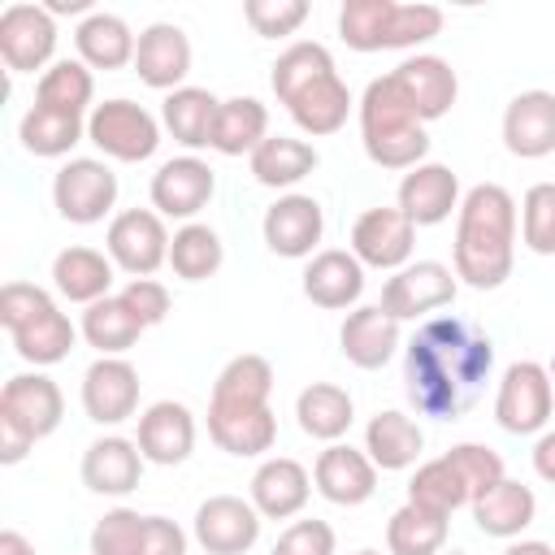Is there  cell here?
Masks as SVG:
<instances>
[{"label": "cell", "instance_id": "obj_1", "mask_svg": "<svg viewBox=\"0 0 555 555\" xmlns=\"http://www.w3.org/2000/svg\"><path fill=\"white\" fill-rule=\"evenodd\" d=\"M494 364L490 338L464 317L425 321L403 351V382L416 412L451 421L481 395Z\"/></svg>", "mask_w": 555, "mask_h": 555}, {"label": "cell", "instance_id": "obj_2", "mask_svg": "<svg viewBox=\"0 0 555 555\" xmlns=\"http://www.w3.org/2000/svg\"><path fill=\"white\" fill-rule=\"evenodd\" d=\"M516 260V199L499 182H477L455 212V278L494 291Z\"/></svg>", "mask_w": 555, "mask_h": 555}, {"label": "cell", "instance_id": "obj_3", "mask_svg": "<svg viewBox=\"0 0 555 555\" xmlns=\"http://www.w3.org/2000/svg\"><path fill=\"white\" fill-rule=\"evenodd\" d=\"M273 95L278 104H286V113L295 117V126L312 139L321 134H334L347 126V113H351V91L347 82L338 78L334 69V56L325 43H312V39H299L291 43L278 61H273Z\"/></svg>", "mask_w": 555, "mask_h": 555}, {"label": "cell", "instance_id": "obj_4", "mask_svg": "<svg viewBox=\"0 0 555 555\" xmlns=\"http://www.w3.org/2000/svg\"><path fill=\"white\" fill-rule=\"evenodd\" d=\"M360 143L373 165L382 169H416L425 165L429 134L408 95L399 91L395 74H382L360 95Z\"/></svg>", "mask_w": 555, "mask_h": 555}, {"label": "cell", "instance_id": "obj_5", "mask_svg": "<svg viewBox=\"0 0 555 555\" xmlns=\"http://www.w3.org/2000/svg\"><path fill=\"white\" fill-rule=\"evenodd\" d=\"M0 325L9 330L17 356L35 369L65 360L74 351V338H78L69 317L56 308V299L30 282H4L0 286Z\"/></svg>", "mask_w": 555, "mask_h": 555}, {"label": "cell", "instance_id": "obj_6", "mask_svg": "<svg viewBox=\"0 0 555 555\" xmlns=\"http://www.w3.org/2000/svg\"><path fill=\"white\" fill-rule=\"evenodd\" d=\"M338 35L356 52L416 48V43L442 35V9L399 4V0H347L338 9Z\"/></svg>", "mask_w": 555, "mask_h": 555}, {"label": "cell", "instance_id": "obj_7", "mask_svg": "<svg viewBox=\"0 0 555 555\" xmlns=\"http://www.w3.org/2000/svg\"><path fill=\"white\" fill-rule=\"evenodd\" d=\"M65 416L61 386L48 373H17L0 390V464L26 460V451L48 438Z\"/></svg>", "mask_w": 555, "mask_h": 555}, {"label": "cell", "instance_id": "obj_8", "mask_svg": "<svg viewBox=\"0 0 555 555\" xmlns=\"http://www.w3.org/2000/svg\"><path fill=\"white\" fill-rule=\"evenodd\" d=\"M87 139L104 156L139 165L160 147V121L134 100H104L87 113Z\"/></svg>", "mask_w": 555, "mask_h": 555}, {"label": "cell", "instance_id": "obj_9", "mask_svg": "<svg viewBox=\"0 0 555 555\" xmlns=\"http://www.w3.org/2000/svg\"><path fill=\"white\" fill-rule=\"evenodd\" d=\"M551 408H555V386H551V373L538 364V360H516L507 364L503 382H499V395H494V421L507 429V434H542L546 421H551Z\"/></svg>", "mask_w": 555, "mask_h": 555}, {"label": "cell", "instance_id": "obj_10", "mask_svg": "<svg viewBox=\"0 0 555 555\" xmlns=\"http://www.w3.org/2000/svg\"><path fill=\"white\" fill-rule=\"evenodd\" d=\"M52 204L74 225H95L117 204V173L95 156H74L52 178Z\"/></svg>", "mask_w": 555, "mask_h": 555}, {"label": "cell", "instance_id": "obj_11", "mask_svg": "<svg viewBox=\"0 0 555 555\" xmlns=\"http://www.w3.org/2000/svg\"><path fill=\"white\" fill-rule=\"evenodd\" d=\"M108 260L126 269L130 278H152L160 264H169V230L156 208H126L108 221L104 234Z\"/></svg>", "mask_w": 555, "mask_h": 555}, {"label": "cell", "instance_id": "obj_12", "mask_svg": "<svg viewBox=\"0 0 555 555\" xmlns=\"http://www.w3.org/2000/svg\"><path fill=\"white\" fill-rule=\"evenodd\" d=\"M455 291H460V282L442 260H416V264H403L386 278L382 308L395 321H416L434 308H447L455 299Z\"/></svg>", "mask_w": 555, "mask_h": 555}, {"label": "cell", "instance_id": "obj_13", "mask_svg": "<svg viewBox=\"0 0 555 555\" xmlns=\"http://www.w3.org/2000/svg\"><path fill=\"white\" fill-rule=\"evenodd\" d=\"M56 52V17L43 4H9L0 13V56L9 74H35Z\"/></svg>", "mask_w": 555, "mask_h": 555}, {"label": "cell", "instance_id": "obj_14", "mask_svg": "<svg viewBox=\"0 0 555 555\" xmlns=\"http://www.w3.org/2000/svg\"><path fill=\"white\" fill-rule=\"evenodd\" d=\"M260 512L251 499L238 494H212L195 512V542L208 555H247L260 538Z\"/></svg>", "mask_w": 555, "mask_h": 555}, {"label": "cell", "instance_id": "obj_15", "mask_svg": "<svg viewBox=\"0 0 555 555\" xmlns=\"http://www.w3.org/2000/svg\"><path fill=\"white\" fill-rule=\"evenodd\" d=\"M416 243V225L403 208H364L351 225V256L369 269H403Z\"/></svg>", "mask_w": 555, "mask_h": 555}, {"label": "cell", "instance_id": "obj_16", "mask_svg": "<svg viewBox=\"0 0 555 555\" xmlns=\"http://www.w3.org/2000/svg\"><path fill=\"white\" fill-rule=\"evenodd\" d=\"M139 408V369L121 356H100L82 373V412L95 425H121Z\"/></svg>", "mask_w": 555, "mask_h": 555}, {"label": "cell", "instance_id": "obj_17", "mask_svg": "<svg viewBox=\"0 0 555 555\" xmlns=\"http://www.w3.org/2000/svg\"><path fill=\"white\" fill-rule=\"evenodd\" d=\"M208 438L225 455H264L278 442V416L269 403L208 399Z\"/></svg>", "mask_w": 555, "mask_h": 555}, {"label": "cell", "instance_id": "obj_18", "mask_svg": "<svg viewBox=\"0 0 555 555\" xmlns=\"http://www.w3.org/2000/svg\"><path fill=\"white\" fill-rule=\"evenodd\" d=\"M152 208L160 217H178V221H191L217 191V178L208 169V160L199 156H173L165 160L156 173H152Z\"/></svg>", "mask_w": 555, "mask_h": 555}, {"label": "cell", "instance_id": "obj_19", "mask_svg": "<svg viewBox=\"0 0 555 555\" xmlns=\"http://www.w3.org/2000/svg\"><path fill=\"white\" fill-rule=\"evenodd\" d=\"M264 243L273 256H286V260H299V256H312V247L321 243L325 234V212L312 195H282L278 204L264 208Z\"/></svg>", "mask_w": 555, "mask_h": 555}, {"label": "cell", "instance_id": "obj_20", "mask_svg": "<svg viewBox=\"0 0 555 555\" xmlns=\"http://www.w3.org/2000/svg\"><path fill=\"white\" fill-rule=\"evenodd\" d=\"M503 147L520 160L555 152V91H520L503 108Z\"/></svg>", "mask_w": 555, "mask_h": 555}, {"label": "cell", "instance_id": "obj_21", "mask_svg": "<svg viewBox=\"0 0 555 555\" xmlns=\"http://www.w3.org/2000/svg\"><path fill=\"white\" fill-rule=\"evenodd\" d=\"M312 481H317L321 499H330V503H338V507H360V503L373 499V490H377V464L369 460V451L330 442V447L317 455Z\"/></svg>", "mask_w": 555, "mask_h": 555}, {"label": "cell", "instance_id": "obj_22", "mask_svg": "<svg viewBox=\"0 0 555 555\" xmlns=\"http://www.w3.org/2000/svg\"><path fill=\"white\" fill-rule=\"evenodd\" d=\"M134 69L147 87L156 91H178L182 78L191 74V39L182 26L173 22H152L143 35H139V48H134Z\"/></svg>", "mask_w": 555, "mask_h": 555}, {"label": "cell", "instance_id": "obj_23", "mask_svg": "<svg viewBox=\"0 0 555 555\" xmlns=\"http://www.w3.org/2000/svg\"><path fill=\"white\" fill-rule=\"evenodd\" d=\"M399 208L408 212L412 225H438L451 212H460V178L447 165L425 160V165H416V169L403 173V182H399Z\"/></svg>", "mask_w": 555, "mask_h": 555}, {"label": "cell", "instance_id": "obj_24", "mask_svg": "<svg viewBox=\"0 0 555 555\" xmlns=\"http://www.w3.org/2000/svg\"><path fill=\"white\" fill-rule=\"evenodd\" d=\"M139 451L147 464H182L195 447V416L186 403H173V399H160L152 403L143 416H139Z\"/></svg>", "mask_w": 555, "mask_h": 555}, {"label": "cell", "instance_id": "obj_25", "mask_svg": "<svg viewBox=\"0 0 555 555\" xmlns=\"http://www.w3.org/2000/svg\"><path fill=\"white\" fill-rule=\"evenodd\" d=\"M139 477H143V451H139V442H130L121 434L95 438L82 451V486L95 494L121 499L139 486Z\"/></svg>", "mask_w": 555, "mask_h": 555}, {"label": "cell", "instance_id": "obj_26", "mask_svg": "<svg viewBox=\"0 0 555 555\" xmlns=\"http://www.w3.org/2000/svg\"><path fill=\"white\" fill-rule=\"evenodd\" d=\"M308 494H312V477L291 455H273V460H264L251 473V503H256V512L264 520H291V516H299L304 503H308Z\"/></svg>", "mask_w": 555, "mask_h": 555}, {"label": "cell", "instance_id": "obj_27", "mask_svg": "<svg viewBox=\"0 0 555 555\" xmlns=\"http://www.w3.org/2000/svg\"><path fill=\"white\" fill-rule=\"evenodd\" d=\"M399 91L408 95V104L416 108L421 121H438L451 113L455 95H460V78L442 56H408L399 69H390Z\"/></svg>", "mask_w": 555, "mask_h": 555}, {"label": "cell", "instance_id": "obj_28", "mask_svg": "<svg viewBox=\"0 0 555 555\" xmlns=\"http://www.w3.org/2000/svg\"><path fill=\"white\" fill-rule=\"evenodd\" d=\"M338 343H343V356L356 364V369H382L395 347H399V321L382 308V304H364L356 312H347L343 330H338Z\"/></svg>", "mask_w": 555, "mask_h": 555}, {"label": "cell", "instance_id": "obj_29", "mask_svg": "<svg viewBox=\"0 0 555 555\" xmlns=\"http://www.w3.org/2000/svg\"><path fill=\"white\" fill-rule=\"evenodd\" d=\"M360 291H364V264H360L351 251H343V247L317 251V256L308 260V269H304V295H308L317 308L338 312V308L356 304Z\"/></svg>", "mask_w": 555, "mask_h": 555}, {"label": "cell", "instance_id": "obj_30", "mask_svg": "<svg viewBox=\"0 0 555 555\" xmlns=\"http://www.w3.org/2000/svg\"><path fill=\"white\" fill-rule=\"evenodd\" d=\"M74 48H78V61L91 65V69H121V65H134V30L126 26V17L117 13H87L74 30Z\"/></svg>", "mask_w": 555, "mask_h": 555}, {"label": "cell", "instance_id": "obj_31", "mask_svg": "<svg viewBox=\"0 0 555 555\" xmlns=\"http://www.w3.org/2000/svg\"><path fill=\"white\" fill-rule=\"evenodd\" d=\"M538 516V499L529 486L503 477L499 486H490L481 499H473V520L486 538H520Z\"/></svg>", "mask_w": 555, "mask_h": 555}, {"label": "cell", "instance_id": "obj_32", "mask_svg": "<svg viewBox=\"0 0 555 555\" xmlns=\"http://www.w3.org/2000/svg\"><path fill=\"white\" fill-rule=\"evenodd\" d=\"M52 286L69 299V304H95L104 295H113V260L95 247H65L52 260Z\"/></svg>", "mask_w": 555, "mask_h": 555}, {"label": "cell", "instance_id": "obj_33", "mask_svg": "<svg viewBox=\"0 0 555 555\" xmlns=\"http://www.w3.org/2000/svg\"><path fill=\"white\" fill-rule=\"evenodd\" d=\"M421 447H425V434L412 416L403 412H377L369 425H364V451L369 460L382 468V473H403L421 460Z\"/></svg>", "mask_w": 555, "mask_h": 555}, {"label": "cell", "instance_id": "obj_34", "mask_svg": "<svg viewBox=\"0 0 555 555\" xmlns=\"http://www.w3.org/2000/svg\"><path fill=\"white\" fill-rule=\"evenodd\" d=\"M217 113H221V100L204 87H178L165 95L160 104V121L165 130L182 143V147H212V130H217Z\"/></svg>", "mask_w": 555, "mask_h": 555}, {"label": "cell", "instance_id": "obj_35", "mask_svg": "<svg viewBox=\"0 0 555 555\" xmlns=\"http://www.w3.org/2000/svg\"><path fill=\"white\" fill-rule=\"evenodd\" d=\"M247 160H251V178H256L260 186H273V191L304 182V178L321 165L317 147L304 143V139H291V134H269Z\"/></svg>", "mask_w": 555, "mask_h": 555}, {"label": "cell", "instance_id": "obj_36", "mask_svg": "<svg viewBox=\"0 0 555 555\" xmlns=\"http://www.w3.org/2000/svg\"><path fill=\"white\" fill-rule=\"evenodd\" d=\"M295 416H299V429L308 438H321V442H338L351 421H356V408H351V395L334 382H312L299 390L295 399Z\"/></svg>", "mask_w": 555, "mask_h": 555}, {"label": "cell", "instance_id": "obj_37", "mask_svg": "<svg viewBox=\"0 0 555 555\" xmlns=\"http://www.w3.org/2000/svg\"><path fill=\"white\" fill-rule=\"evenodd\" d=\"M269 139V108L256 100V95H234V100H221V113H217V130H212V147L221 156H251L260 143Z\"/></svg>", "mask_w": 555, "mask_h": 555}, {"label": "cell", "instance_id": "obj_38", "mask_svg": "<svg viewBox=\"0 0 555 555\" xmlns=\"http://www.w3.org/2000/svg\"><path fill=\"white\" fill-rule=\"evenodd\" d=\"M147 325L134 317V308L121 295H104L82 312V338L100 351V356H121L139 343Z\"/></svg>", "mask_w": 555, "mask_h": 555}, {"label": "cell", "instance_id": "obj_39", "mask_svg": "<svg viewBox=\"0 0 555 555\" xmlns=\"http://www.w3.org/2000/svg\"><path fill=\"white\" fill-rule=\"evenodd\" d=\"M82 134H87L82 117L56 113V108H43V104H30L17 121V139L30 156H69V147L82 143Z\"/></svg>", "mask_w": 555, "mask_h": 555}, {"label": "cell", "instance_id": "obj_40", "mask_svg": "<svg viewBox=\"0 0 555 555\" xmlns=\"http://www.w3.org/2000/svg\"><path fill=\"white\" fill-rule=\"evenodd\" d=\"M386 546H390V555H442V546H447V516L429 512L421 503H403L386 520Z\"/></svg>", "mask_w": 555, "mask_h": 555}, {"label": "cell", "instance_id": "obj_41", "mask_svg": "<svg viewBox=\"0 0 555 555\" xmlns=\"http://www.w3.org/2000/svg\"><path fill=\"white\" fill-rule=\"evenodd\" d=\"M95 95V78H91V65L82 61H52L43 74H39V87H35V104L43 108H56V113H74L82 117L87 104Z\"/></svg>", "mask_w": 555, "mask_h": 555}, {"label": "cell", "instance_id": "obj_42", "mask_svg": "<svg viewBox=\"0 0 555 555\" xmlns=\"http://www.w3.org/2000/svg\"><path fill=\"white\" fill-rule=\"evenodd\" d=\"M225 260V247L217 238L212 225H199V221H186L173 238H169V269L182 278V282H204L221 269Z\"/></svg>", "mask_w": 555, "mask_h": 555}, {"label": "cell", "instance_id": "obj_43", "mask_svg": "<svg viewBox=\"0 0 555 555\" xmlns=\"http://www.w3.org/2000/svg\"><path fill=\"white\" fill-rule=\"evenodd\" d=\"M408 503H421V507H429V512L451 516L455 507L473 503V494H468V481L460 477V468H455L447 455H438V460H425V464L412 473V481H408Z\"/></svg>", "mask_w": 555, "mask_h": 555}, {"label": "cell", "instance_id": "obj_44", "mask_svg": "<svg viewBox=\"0 0 555 555\" xmlns=\"http://www.w3.org/2000/svg\"><path fill=\"white\" fill-rule=\"evenodd\" d=\"M273 395V364L264 356H234L217 382H212V399H230V403H269Z\"/></svg>", "mask_w": 555, "mask_h": 555}, {"label": "cell", "instance_id": "obj_45", "mask_svg": "<svg viewBox=\"0 0 555 555\" xmlns=\"http://www.w3.org/2000/svg\"><path fill=\"white\" fill-rule=\"evenodd\" d=\"M520 243L538 256H555V182H533L520 204Z\"/></svg>", "mask_w": 555, "mask_h": 555}, {"label": "cell", "instance_id": "obj_46", "mask_svg": "<svg viewBox=\"0 0 555 555\" xmlns=\"http://www.w3.org/2000/svg\"><path fill=\"white\" fill-rule=\"evenodd\" d=\"M143 520L134 507H113L91 529V555H139L143 551Z\"/></svg>", "mask_w": 555, "mask_h": 555}, {"label": "cell", "instance_id": "obj_47", "mask_svg": "<svg viewBox=\"0 0 555 555\" xmlns=\"http://www.w3.org/2000/svg\"><path fill=\"white\" fill-rule=\"evenodd\" d=\"M447 460L460 468V477L468 481L473 499H481L490 486L503 481V455L494 447H486V442H460V447L447 451Z\"/></svg>", "mask_w": 555, "mask_h": 555}, {"label": "cell", "instance_id": "obj_48", "mask_svg": "<svg viewBox=\"0 0 555 555\" xmlns=\"http://www.w3.org/2000/svg\"><path fill=\"white\" fill-rule=\"evenodd\" d=\"M243 17L260 39H282V35H295L304 26L308 4L304 0H247Z\"/></svg>", "mask_w": 555, "mask_h": 555}, {"label": "cell", "instance_id": "obj_49", "mask_svg": "<svg viewBox=\"0 0 555 555\" xmlns=\"http://www.w3.org/2000/svg\"><path fill=\"white\" fill-rule=\"evenodd\" d=\"M273 555H334V529L325 520H295L273 542Z\"/></svg>", "mask_w": 555, "mask_h": 555}, {"label": "cell", "instance_id": "obj_50", "mask_svg": "<svg viewBox=\"0 0 555 555\" xmlns=\"http://www.w3.org/2000/svg\"><path fill=\"white\" fill-rule=\"evenodd\" d=\"M117 295L134 308V317H139L147 330H152V325H160V321L169 317V291H165L156 278H130Z\"/></svg>", "mask_w": 555, "mask_h": 555}, {"label": "cell", "instance_id": "obj_51", "mask_svg": "<svg viewBox=\"0 0 555 555\" xmlns=\"http://www.w3.org/2000/svg\"><path fill=\"white\" fill-rule=\"evenodd\" d=\"M139 555H186V533L169 516H147L143 520V551Z\"/></svg>", "mask_w": 555, "mask_h": 555}, {"label": "cell", "instance_id": "obj_52", "mask_svg": "<svg viewBox=\"0 0 555 555\" xmlns=\"http://www.w3.org/2000/svg\"><path fill=\"white\" fill-rule=\"evenodd\" d=\"M533 473L555 486V429H546V434L533 442Z\"/></svg>", "mask_w": 555, "mask_h": 555}, {"label": "cell", "instance_id": "obj_53", "mask_svg": "<svg viewBox=\"0 0 555 555\" xmlns=\"http://www.w3.org/2000/svg\"><path fill=\"white\" fill-rule=\"evenodd\" d=\"M0 555H35V546H30L17 529H4V533H0Z\"/></svg>", "mask_w": 555, "mask_h": 555}, {"label": "cell", "instance_id": "obj_54", "mask_svg": "<svg viewBox=\"0 0 555 555\" xmlns=\"http://www.w3.org/2000/svg\"><path fill=\"white\" fill-rule=\"evenodd\" d=\"M503 555H555V546H546V542H538V538H520V542L503 546Z\"/></svg>", "mask_w": 555, "mask_h": 555}, {"label": "cell", "instance_id": "obj_55", "mask_svg": "<svg viewBox=\"0 0 555 555\" xmlns=\"http://www.w3.org/2000/svg\"><path fill=\"white\" fill-rule=\"evenodd\" d=\"M43 9H48L52 17H56V13H87V9H91V0H48Z\"/></svg>", "mask_w": 555, "mask_h": 555}, {"label": "cell", "instance_id": "obj_56", "mask_svg": "<svg viewBox=\"0 0 555 555\" xmlns=\"http://www.w3.org/2000/svg\"><path fill=\"white\" fill-rule=\"evenodd\" d=\"M546 373H551V386H555V356H551V369Z\"/></svg>", "mask_w": 555, "mask_h": 555}, {"label": "cell", "instance_id": "obj_57", "mask_svg": "<svg viewBox=\"0 0 555 555\" xmlns=\"http://www.w3.org/2000/svg\"><path fill=\"white\" fill-rule=\"evenodd\" d=\"M356 555H377V551H356Z\"/></svg>", "mask_w": 555, "mask_h": 555}, {"label": "cell", "instance_id": "obj_58", "mask_svg": "<svg viewBox=\"0 0 555 555\" xmlns=\"http://www.w3.org/2000/svg\"><path fill=\"white\" fill-rule=\"evenodd\" d=\"M447 555H464V551H447Z\"/></svg>", "mask_w": 555, "mask_h": 555}]
</instances>
